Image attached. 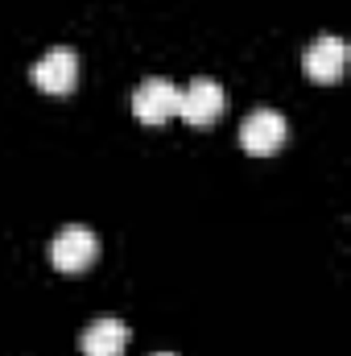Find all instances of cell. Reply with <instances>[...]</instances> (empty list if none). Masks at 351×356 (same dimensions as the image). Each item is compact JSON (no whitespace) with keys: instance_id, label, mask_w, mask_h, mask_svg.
<instances>
[{"instance_id":"cell-6","label":"cell","mask_w":351,"mask_h":356,"mask_svg":"<svg viewBox=\"0 0 351 356\" xmlns=\"http://www.w3.org/2000/svg\"><path fill=\"white\" fill-rule=\"evenodd\" d=\"M302 67H306V75H310L314 83H335V79L343 75V67H348V42H343L339 33L314 38V42L306 46V54H302Z\"/></svg>"},{"instance_id":"cell-4","label":"cell","mask_w":351,"mask_h":356,"mask_svg":"<svg viewBox=\"0 0 351 356\" xmlns=\"http://www.w3.org/2000/svg\"><path fill=\"white\" fill-rule=\"evenodd\" d=\"M178 99L182 91L170 79H141L132 91V112L141 124H166L170 116H178Z\"/></svg>"},{"instance_id":"cell-5","label":"cell","mask_w":351,"mask_h":356,"mask_svg":"<svg viewBox=\"0 0 351 356\" xmlns=\"http://www.w3.org/2000/svg\"><path fill=\"white\" fill-rule=\"evenodd\" d=\"M223 104H228V91L219 88L215 79L198 75V79H190L186 91H182V99H178V116H186L190 124H198V129H203V124L219 120Z\"/></svg>"},{"instance_id":"cell-8","label":"cell","mask_w":351,"mask_h":356,"mask_svg":"<svg viewBox=\"0 0 351 356\" xmlns=\"http://www.w3.org/2000/svg\"><path fill=\"white\" fill-rule=\"evenodd\" d=\"M153 356H174V353H153Z\"/></svg>"},{"instance_id":"cell-1","label":"cell","mask_w":351,"mask_h":356,"mask_svg":"<svg viewBox=\"0 0 351 356\" xmlns=\"http://www.w3.org/2000/svg\"><path fill=\"white\" fill-rule=\"evenodd\" d=\"M50 266L62 269V273H79V269L95 266V257H99V236L83 228V224H67L54 241H50Z\"/></svg>"},{"instance_id":"cell-2","label":"cell","mask_w":351,"mask_h":356,"mask_svg":"<svg viewBox=\"0 0 351 356\" xmlns=\"http://www.w3.org/2000/svg\"><path fill=\"white\" fill-rule=\"evenodd\" d=\"M285 137H289V120L281 116V112H273V108H257V112H248L244 116V124H240V145L248 149V154H277L281 145H285Z\"/></svg>"},{"instance_id":"cell-7","label":"cell","mask_w":351,"mask_h":356,"mask_svg":"<svg viewBox=\"0 0 351 356\" xmlns=\"http://www.w3.org/2000/svg\"><path fill=\"white\" fill-rule=\"evenodd\" d=\"M79 348H83V356H124V348H128V323L95 319V323L83 327Z\"/></svg>"},{"instance_id":"cell-3","label":"cell","mask_w":351,"mask_h":356,"mask_svg":"<svg viewBox=\"0 0 351 356\" xmlns=\"http://www.w3.org/2000/svg\"><path fill=\"white\" fill-rule=\"evenodd\" d=\"M29 79L42 91H50V95H67V91H75V83H79V54L67 50V46H54V50H46L29 67Z\"/></svg>"}]
</instances>
